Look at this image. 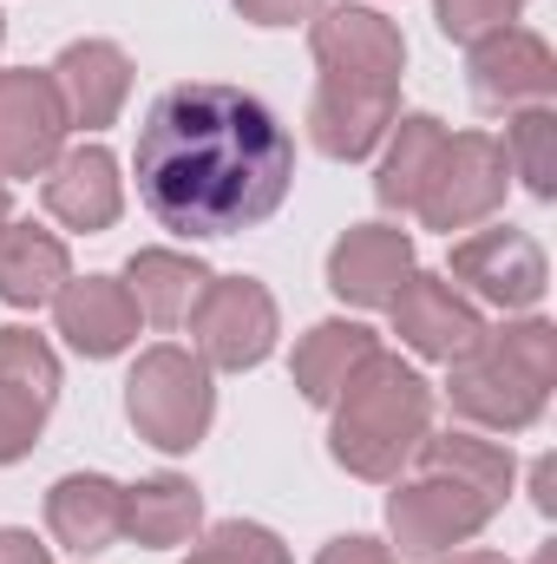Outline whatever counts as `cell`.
<instances>
[{
  "instance_id": "obj_1",
  "label": "cell",
  "mask_w": 557,
  "mask_h": 564,
  "mask_svg": "<svg viewBox=\"0 0 557 564\" xmlns=\"http://www.w3.org/2000/svg\"><path fill=\"white\" fill-rule=\"evenodd\" d=\"M139 197L177 237H237L276 217L295 184L282 119L243 86L190 79L151 99L139 126Z\"/></svg>"
},
{
  "instance_id": "obj_2",
  "label": "cell",
  "mask_w": 557,
  "mask_h": 564,
  "mask_svg": "<svg viewBox=\"0 0 557 564\" xmlns=\"http://www.w3.org/2000/svg\"><path fill=\"white\" fill-rule=\"evenodd\" d=\"M308 46H315V66H321L315 106H308V139H315L321 158L354 164L401 119L407 40L374 7H321L308 20Z\"/></svg>"
},
{
  "instance_id": "obj_3",
  "label": "cell",
  "mask_w": 557,
  "mask_h": 564,
  "mask_svg": "<svg viewBox=\"0 0 557 564\" xmlns=\"http://www.w3.org/2000/svg\"><path fill=\"white\" fill-rule=\"evenodd\" d=\"M551 381H557V328L545 315L499 322L466 355L446 361L452 414L472 426H492V433H525L551 408Z\"/></svg>"
},
{
  "instance_id": "obj_4",
  "label": "cell",
  "mask_w": 557,
  "mask_h": 564,
  "mask_svg": "<svg viewBox=\"0 0 557 564\" xmlns=\"http://www.w3.org/2000/svg\"><path fill=\"white\" fill-rule=\"evenodd\" d=\"M433 426V388L387 348H374L335 394V426H328V453L354 473V479H401V466L414 459V446Z\"/></svg>"
},
{
  "instance_id": "obj_5",
  "label": "cell",
  "mask_w": 557,
  "mask_h": 564,
  "mask_svg": "<svg viewBox=\"0 0 557 564\" xmlns=\"http://www.w3.org/2000/svg\"><path fill=\"white\" fill-rule=\"evenodd\" d=\"M125 414L139 426V440H151L157 453H190L210 421H217V388L210 368L190 348H144L132 381H125Z\"/></svg>"
},
{
  "instance_id": "obj_6",
  "label": "cell",
  "mask_w": 557,
  "mask_h": 564,
  "mask_svg": "<svg viewBox=\"0 0 557 564\" xmlns=\"http://www.w3.org/2000/svg\"><path fill=\"white\" fill-rule=\"evenodd\" d=\"M505 184H512L505 144L492 132H446V151H439V164H433V177L419 191L414 217L426 230H446V237L472 230L505 204Z\"/></svg>"
},
{
  "instance_id": "obj_7",
  "label": "cell",
  "mask_w": 557,
  "mask_h": 564,
  "mask_svg": "<svg viewBox=\"0 0 557 564\" xmlns=\"http://www.w3.org/2000/svg\"><path fill=\"white\" fill-rule=\"evenodd\" d=\"M184 322H190L197 361L223 375H243L276 348V295L250 276H210Z\"/></svg>"
},
{
  "instance_id": "obj_8",
  "label": "cell",
  "mask_w": 557,
  "mask_h": 564,
  "mask_svg": "<svg viewBox=\"0 0 557 564\" xmlns=\"http://www.w3.org/2000/svg\"><path fill=\"white\" fill-rule=\"evenodd\" d=\"M452 289L472 295V302H492V308L518 315V308H538L545 302L551 263H545L538 237L499 224V230H479V237L452 243Z\"/></svg>"
},
{
  "instance_id": "obj_9",
  "label": "cell",
  "mask_w": 557,
  "mask_h": 564,
  "mask_svg": "<svg viewBox=\"0 0 557 564\" xmlns=\"http://www.w3.org/2000/svg\"><path fill=\"white\" fill-rule=\"evenodd\" d=\"M466 86H472L479 112L545 106L557 93V59L532 26H492L466 46Z\"/></svg>"
},
{
  "instance_id": "obj_10",
  "label": "cell",
  "mask_w": 557,
  "mask_h": 564,
  "mask_svg": "<svg viewBox=\"0 0 557 564\" xmlns=\"http://www.w3.org/2000/svg\"><path fill=\"white\" fill-rule=\"evenodd\" d=\"M387 525L407 558H446L452 545H466L492 525V506L446 473H419L387 499Z\"/></svg>"
},
{
  "instance_id": "obj_11",
  "label": "cell",
  "mask_w": 557,
  "mask_h": 564,
  "mask_svg": "<svg viewBox=\"0 0 557 564\" xmlns=\"http://www.w3.org/2000/svg\"><path fill=\"white\" fill-rule=\"evenodd\" d=\"M66 106H59V86L53 73H33V66H13L0 73V177H46L53 158L66 151Z\"/></svg>"
},
{
  "instance_id": "obj_12",
  "label": "cell",
  "mask_w": 557,
  "mask_h": 564,
  "mask_svg": "<svg viewBox=\"0 0 557 564\" xmlns=\"http://www.w3.org/2000/svg\"><path fill=\"white\" fill-rule=\"evenodd\" d=\"M59 401V355L33 328H0V466L26 459Z\"/></svg>"
},
{
  "instance_id": "obj_13",
  "label": "cell",
  "mask_w": 557,
  "mask_h": 564,
  "mask_svg": "<svg viewBox=\"0 0 557 564\" xmlns=\"http://www.w3.org/2000/svg\"><path fill=\"white\" fill-rule=\"evenodd\" d=\"M387 308H394V335L414 348L419 361H452V355H466V348L485 335L479 302H472V295H459L452 282L433 276V270H414Z\"/></svg>"
},
{
  "instance_id": "obj_14",
  "label": "cell",
  "mask_w": 557,
  "mask_h": 564,
  "mask_svg": "<svg viewBox=\"0 0 557 564\" xmlns=\"http://www.w3.org/2000/svg\"><path fill=\"white\" fill-rule=\"evenodd\" d=\"M40 197H46V217H53V224L99 237V230H112V224H119V210H125L119 158H112L106 144H73V151H59V158H53V171H46Z\"/></svg>"
},
{
  "instance_id": "obj_15",
  "label": "cell",
  "mask_w": 557,
  "mask_h": 564,
  "mask_svg": "<svg viewBox=\"0 0 557 564\" xmlns=\"http://www.w3.org/2000/svg\"><path fill=\"white\" fill-rule=\"evenodd\" d=\"M407 276H414V237L394 224H354L328 250V289L348 308H387Z\"/></svg>"
},
{
  "instance_id": "obj_16",
  "label": "cell",
  "mask_w": 557,
  "mask_h": 564,
  "mask_svg": "<svg viewBox=\"0 0 557 564\" xmlns=\"http://www.w3.org/2000/svg\"><path fill=\"white\" fill-rule=\"evenodd\" d=\"M139 302L119 276H66L53 295V328L86 355V361H112L139 341Z\"/></svg>"
},
{
  "instance_id": "obj_17",
  "label": "cell",
  "mask_w": 557,
  "mask_h": 564,
  "mask_svg": "<svg viewBox=\"0 0 557 564\" xmlns=\"http://www.w3.org/2000/svg\"><path fill=\"white\" fill-rule=\"evenodd\" d=\"M53 86H59V106L79 132H106L132 99V59L112 40H73L53 59Z\"/></svg>"
},
{
  "instance_id": "obj_18",
  "label": "cell",
  "mask_w": 557,
  "mask_h": 564,
  "mask_svg": "<svg viewBox=\"0 0 557 564\" xmlns=\"http://www.w3.org/2000/svg\"><path fill=\"white\" fill-rule=\"evenodd\" d=\"M46 532L79 558L119 545L125 539V486H112L106 473H66L46 492Z\"/></svg>"
},
{
  "instance_id": "obj_19",
  "label": "cell",
  "mask_w": 557,
  "mask_h": 564,
  "mask_svg": "<svg viewBox=\"0 0 557 564\" xmlns=\"http://www.w3.org/2000/svg\"><path fill=\"white\" fill-rule=\"evenodd\" d=\"M73 276V257H66V243L53 237V230H40V224H0V302L7 308H40V302H53L59 289Z\"/></svg>"
},
{
  "instance_id": "obj_20",
  "label": "cell",
  "mask_w": 557,
  "mask_h": 564,
  "mask_svg": "<svg viewBox=\"0 0 557 564\" xmlns=\"http://www.w3.org/2000/svg\"><path fill=\"white\" fill-rule=\"evenodd\" d=\"M374 348H381V341H374V328H361V322H315V328L295 341L288 375H295V388H302L308 408H335L341 381H348Z\"/></svg>"
},
{
  "instance_id": "obj_21",
  "label": "cell",
  "mask_w": 557,
  "mask_h": 564,
  "mask_svg": "<svg viewBox=\"0 0 557 564\" xmlns=\"http://www.w3.org/2000/svg\"><path fill=\"white\" fill-rule=\"evenodd\" d=\"M204 525V499L190 479L177 473H157V479H139L125 486V539L144 545V552H171V545H190Z\"/></svg>"
},
{
  "instance_id": "obj_22",
  "label": "cell",
  "mask_w": 557,
  "mask_h": 564,
  "mask_svg": "<svg viewBox=\"0 0 557 564\" xmlns=\"http://www.w3.org/2000/svg\"><path fill=\"white\" fill-rule=\"evenodd\" d=\"M419 473H446V479H459V486H472L492 512H505V499H512V479H518V466H512V453L499 446V440H479V433H426L414 446Z\"/></svg>"
},
{
  "instance_id": "obj_23",
  "label": "cell",
  "mask_w": 557,
  "mask_h": 564,
  "mask_svg": "<svg viewBox=\"0 0 557 564\" xmlns=\"http://www.w3.org/2000/svg\"><path fill=\"white\" fill-rule=\"evenodd\" d=\"M439 151H446V126L433 112H407V119L387 126V158L374 171L381 210L414 217V204H419V191H426V177H433V164H439Z\"/></svg>"
},
{
  "instance_id": "obj_24",
  "label": "cell",
  "mask_w": 557,
  "mask_h": 564,
  "mask_svg": "<svg viewBox=\"0 0 557 564\" xmlns=\"http://www.w3.org/2000/svg\"><path fill=\"white\" fill-rule=\"evenodd\" d=\"M204 282H210V270L197 257H184V250H139L125 263V289H132L139 315L157 322V328H177L190 315V302L204 295Z\"/></svg>"
},
{
  "instance_id": "obj_25",
  "label": "cell",
  "mask_w": 557,
  "mask_h": 564,
  "mask_svg": "<svg viewBox=\"0 0 557 564\" xmlns=\"http://www.w3.org/2000/svg\"><path fill=\"white\" fill-rule=\"evenodd\" d=\"M505 171L538 197H557V112L551 106H518L512 126H505Z\"/></svg>"
},
{
  "instance_id": "obj_26",
  "label": "cell",
  "mask_w": 557,
  "mask_h": 564,
  "mask_svg": "<svg viewBox=\"0 0 557 564\" xmlns=\"http://www.w3.org/2000/svg\"><path fill=\"white\" fill-rule=\"evenodd\" d=\"M184 564H288V545H282L270 525L223 519V525H210L204 545H190V558Z\"/></svg>"
},
{
  "instance_id": "obj_27",
  "label": "cell",
  "mask_w": 557,
  "mask_h": 564,
  "mask_svg": "<svg viewBox=\"0 0 557 564\" xmlns=\"http://www.w3.org/2000/svg\"><path fill=\"white\" fill-rule=\"evenodd\" d=\"M525 13V0H439L433 7V20H439V33L446 40H479V33H492V26H512Z\"/></svg>"
},
{
  "instance_id": "obj_28",
  "label": "cell",
  "mask_w": 557,
  "mask_h": 564,
  "mask_svg": "<svg viewBox=\"0 0 557 564\" xmlns=\"http://www.w3.org/2000/svg\"><path fill=\"white\" fill-rule=\"evenodd\" d=\"M328 0H237V13L250 26H295V20H315Z\"/></svg>"
},
{
  "instance_id": "obj_29",
  "label": "cell",
  "mask_w": 557,
  "mask_h": 564,
  "mask_svg": "<svg viewBox=\"0 0 557 564\" xmlns=\"http://www.w3.org/2000/svg\"><path fill=\"white\" fill-rule=\"evenodd\" d=\"M315 564H401L381 539H361V532H348V539H328L321 552H315Z\"/></svg>"
},
{
  "instance_id": "obj_30",
  "label": "cell",
  "mask_w": 557,
  "mask_h": 564,
  "mask_svg": "<svg viewBox=\"0 0 557 564\" xmlns=\"http://www.w3.org/2000/svg\"><path fill=\"white\" fill-rule=\"evenodd\" d=\"M0 564H53V552H46L33 532H20V525H0Z\"/></svg>"
},
{
  "instance_id": "obj_31",
  "label": "cell",
  "mask_w": 557,
  "mask_h": 564,
  "mask_svg": "<svg viewBox=\"0 0 557 564\" xmlns=\"http://www.w3.org/2000/svg\"><path fill=\"white\" fill-rule=\"evenodd\" d=\"M551 459H538V473H532V492H538V512H557V492H551Z\"/></svg>"
},
{
  "instance_id": "obj_32",
  "label": "cell",
  "mask_w": 557,
  "mask_h": 564,
  "mask_svg": "<svg viewBox=\"0 0 557 564\" xmlns=\"http://www.w3.org/2000/svg\"><path fill=\"white\" fill-rule=\"evenodd\" d=\"M439 564H505L499 552H452V558H439Z\"/></svg>"
},
{
  "instance_id": "obj_33",
  "label": "cell",
  "mask_w": 557,
  "mask_h": 564,
  "mask_svg": "<svg viewBox=\"0 0 557 564\" xmlns=\"http://www.w3.org/2000/svg\"><path fill=\"white\" fill-rule=\"evenodd\" d=\"M7 204H13V197H7V177H0V224H7Z\"/></svg>"
},
{
  "instance_id": "obj_34",
  "label": "cell",
  "mask_w": 557,
  "mask_h": 564,
  "mask_svg": "<svg viewBox=\"0 0 557 564\" xmlns=\"http://www.w3.org/2000/svg\"><path fill=\"white\" fill-rule=\"evenodd\" d=\"M532 564H557V552H551V545H545V552H538V558H532Z\"/></svg>"
},
{
  "instance_id": "obj_35",
  "label": "cell",
  "mask_w": 557,
  "mask_h": 564,
  "mask_svg": "<svg viewBox=\"0 0 557 564\" xmlns=\"http://www.w3.org/2000/svg\"><path fill=\"white\" fill-rule=\"evenodd\" d=\"M0 33H7V26H0Z\"/></svg>"
}]
</instances>
